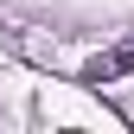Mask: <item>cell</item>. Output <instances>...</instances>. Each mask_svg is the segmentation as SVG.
<instances>
[{"label":"cell","mask_w":134,"mask_h":134,"mask_svg":"<svg viewBox=\"0 0 134 134\" xmlns=\"http://www.w3.org/2000/svg\"><path fill=\"white\" fill-rule=\"evenodd\" d=\"M128 70H134V38H121L102 58H90V64H83V83H115V77H128Z\"/></svg>","instance_id":"obj_1"}]
</instances>
